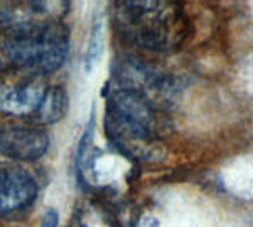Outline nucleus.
<instances>
[{"label":"nucleus","mask_w":253,"mask_h":227,"mask_svg":"<svg viewBox=\"0 0 253 227\" xmlns=\"http://www.w3.org/2000/svg\"><path fill=\"white\" fill-rule=\"evenodd\" d=\"M162 111L145 96L117 84L107 101L105 128L122 152L132 153L161 136L167 125Z\"/></svg>","instance_id":"obj_3"},{"label":"nucleus","mask_w":253,"mask_h":227,"mask_svg":"<svg viewBox=\"0 0 253 227\" xmlns=\"http://www.w3.org/2000/svg\"><path fill=\"white\" fill-rule=\"evenodd\" d=\"M69 29L59 20L5 32L0 39V66L12 71L46 74L68 58Z\"/></svg>","instance_id":"obj_2"},{"label":"nucleus","mask_w":253,"mask_h":227,"mask_svg":"<svg viewBox=\"0 0 253 227\" xmlns=\"http://www.w3.org/2000/svg\"><path fill=\"white\" fill-rule=\"evenodd\" d=\"M112 20L125 40L149 51L177 49L189 34V20L179 2L118 0Z\"/></svg>","instance_id":"obj_1"},{"label":"nucleus","mask_w":253,"mask_h":227,"mask_svg":"<svg viewBox=\"0 0 253 227\" xmlns=\"http://www.w3.org/2000/svg\"><path fill=\"white\" fill-rule=\"evenodd\" d=\"M101 52V22L95 20L91 29V35H89V42L86 47V56H84V67L89 71L93 69V66L96 64L98 58H100Z\"/></svg>","instance_id":"obj_10"},{"label":"nucleus","mask_w":253,"mask_h":227,"mask_svg":"<svg viewBox=\"0 0 253 227\" xmlns=\"http://www.w3.org/2000/svg\"><path fill=\"white\" fill-rule=\"evenodd\" d=\"M68 2H0V27L7 32L54 22Z\"/></svg>","instance_id":"obj_7"},{"label":"nucleus","mask_w":253,"mask_h":227,"mask_svg":"<svg viewBox=\"0 0 253 227\" xmlns=\"http://www.w3.org/2000/svg\"><path fill=\"white\" fill-rule=\"evenodd\" d=\"M58 222H59L58 212L54 209H47L39 227H58Z\"/></svg>","instance_id":"obj_11"},{"label":"nucleus","mask_w":253,"mask_h":227,"mask_svg":"<svg viewBox=\"0 0 253 227\" xmlns=\"http://www.w3.org/2000/svg\"><path fill=\"white\" fill-rule=\"evenodd\" d=\"M47 88L38 74L0 79V115L17 118L36 115Z\"/></svg>","instance_id":"obj_4"},{"label":"nucleus","mask_w":253,"mask_h":227,"mask_svg":"<svg viewBox=\"0 0 253 227\" xmlns=\"http://www.w3.org/2000/svg\"><path fill=\"white\" fill-rule=\"evenodd\" d=\"M49 135L41 127L5 125L0 127V153L12 160L34 162L46 155Z\"/></svg>","instance_id":"obj_6"},{"label":"nucleus","mask_w":253,"mask_h":227,"mask_svg":"<svg viewBox=\"0 0 253 227\" xmlns=\"http://www.w3.org/2000/svg\"><path fill=\"white\" fill-rule=\"evenodd\" d=\"M117 81L120 86L133 89L145 96L156 106L162 109L172 96V83L167 76L161 74L149 64L135 59H125L117 71Z\"/></svg>","instance_id":"obj_5"},{"label":"nucleus","mask_w":253,"mask_h":227,"mask_svg":"<svg viewBox=\"0 0 253 227\" xmlns=\"http://www.w3.org/2000/svg\"><path fill=\"white\" fill-rule=\"evenodd\" d=\"M68 108H69V98H68V93L64 91V88L49 86L42 101H41V106L38 109V113H36V116L44 125L58 123V121H61L66 116Z\"/></svg>","instance_id":"obj_9"},{"label":"nucleus","mask_w":253,"mask_h":227,"mask_svg":"<svg viewBox=\"0 0 253 227\" xmlns=\"http://www.w3.org/2000/svg\"><path fill=\"white\" fill-rule=\"evenodd\" d=\"M38 184L20 168L0 167V216L27 209L38 197Z\"/></svg>","instance_id":"obj_8"}]
</instances>
